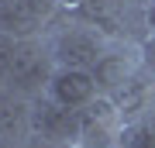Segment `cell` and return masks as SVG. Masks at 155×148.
<instances>
[{"label": "cell", "instance_id": "obj_1", "mask_svg": "<svg viewBox=\"0 0 155 148\" xmlns=\"http://www.w3.org/2000/svg\"><path fill=\"white\" fill-rule=\"evenodd\" d=\"M45 38L52 45V55H55L59 69H90L93 72V66L104 59V52L110 48V38H104V35H100L93 24H86L83 17H69V14L62 17Z\"/></svg>", "mask_w": 155, "mask_h": 148}, {"label": "cell", "instance_id": "obj_2", "mask_svg": "<svg viewBox=\"0 0 155 148\" xmlns=\"http://www.w3.org/2000/svg\"><path fill=\"white\" fill-rule=\"evenodd\" d=\"M145 4L148 0H86V7L76 17L93 24L104 38L127 41V45H145Z\"/></svg>", "mask_w": 155, "mask_h": 148}, {"label": "cell", "instance_id": "obj_3", "mask_svg": "<svg viewBox=\"0 0 155 148\" xmlns=\"http://www.w3.org/2000/svg\"><path fill=\"white\" fill-rule=\"evenodd\" d=\"M55 69L59 66H55V55H52L48 38H21L7 86L17 90V93H24L28 100H38V97L48 93V83L55 76Z\"/></svg>", "mask_w": 155, "mask_h": 148}, {"label": "cell", "instance_id": "obj_4", "mask_svg": "<svg viewBox=\"0 0 155 148\" xmlns=\"http://www.w3.org/2000/svg\"><path fill=\"white\" fill-rule=\"evenodd\" d=\"M141 76H145L141 45H127V41H110L104 59L93 66V79L100 86V97H107V100H121Z\"/></svg>", "mask_w": 155, "mask_h": 148}, {"label": "cell", "instance_id": "obj_5", "mask_svg": "<svg viewBox=\"0 0 155 148\" xmlns=\"http://www.w3.org/2000/svg\"><path fill=\"white\" fill-rule=\"evenodd\" d=\"M35 145L45 148H76L79 145V110L55 104L52 97H38L31 107Z\"/></svg>", "mask_w": 155, "mask_h": 148}, {"label": "cell", "instance_id": "obj_6", "mask_svg": "<svg viewBox=\"0 0 155 148\" xmlns=\"http://www.w3.org/2000/svg\"><path fill=\"white\" fill-rule=\"evenodd\" d=\"M59 0H17L11 7H0V31L14 38H45L62 21Z\"/></svg>", "mask_w": 155, "mask_h": 148}, {"label": "cell", "instance_id": "obj_7", "mask_svg": "<svg viewBox=\"0 0 155 148\" xmlns=\"http://www.w3.org/2000/svg\"><path fill=\"white\" fill-rule=\"evenodd\" d=\"M124 134V114L114 100L100 97L79 110V145L86 148H117Z\"/></svg>", "mask_w": 155, "mask_h": 148}, {"label": "cell", "instance_id": "obj_8", "mask_svg": "<svg viewBox=\"0 0 155 148\" xmlns=\"http://www.w3.org/2000/svg\"><path fill=\"white\" fill-rule=\"evenodd\" d=\"M31 107L35 100L11 86H0V148H35Z\"/></svg>", "mask_w": 155, "mask_h": 148}, {"label": "cell", "instance_id": "obj_9", "mask_svg": "<svg viewBox=\"0 0 155 148\" xmlns=\"http://www.w3.org/2000/svg\"><path fill=\"white\" fill-rule=\"evenodd\" d=\"M45 97H52L69 110H86L93 100H100V86L90 69H55Z\"/></svg>", "mask_w": 155, "mask_h": 148}, {"label": "cell", "instance_id": "obj_10", "mask_svg": "<svg viewBox=\"0 0 155 148\" xmlns=\"http://www.w3.org/2000/svg\"><path fill=\"white\" fill-rule=\"evenodd\" d=\"M117 148H155V107L124 124V134H121Z\"/></svg>", "mask_w": 155, "mask_h": 148}, {"label": "cell", "instance_id": "obj_11", "mask_svg": "<svg viewBox=\"0 0 155 148\" xmlns=\"http://www.w3.org/2000/svg\"><path fill=\"white\" fill-rule=\"evenodd\" d=\"M17 45H21V38H14V35L0 31V86H7V79H11V69H14Z\"/></svg>", "mask_w": 155, "mask_h": 148}, {"label": "cell", "instance_id": "obj_12", "mask_svg": "<svg viewBox=\"0 0 155 148\" xmlns=\"http://www.w3.org/2000/svg\"><path fill=\"white\" fill-rule=\"evenodd\" d=\"M141 59H145V72L155 79V38H148L141 45Z\"/></svg>", "mask_w": 155, "mask_h": 148}, {"label": "cell", "instance_id": "obj_13", "mask_svg": "<svg viewBox=\"0 0 155 148\" xmlns=\"http://www.w3.org/2000/svg\"><path fill=\"white\" fill-rule=\"evenodd\" d=\"M145 31H148V38H155V0L145 4ZM145 38V41H148Z\"/></svg>", "mask_w": 155, "mask_h": 148}, {"label": "cell", "instance_id": "obj_14", "mask_svg": "<svg viewBox=\"0 0 155 148\" xmlns=\"http://www.w3.org/2000/svg\"><path fill=\"white\" fill-rule=\"evenodd\" d=\"M59 4H62V14L76 17V14H79V11H83V7H86V0H59Z\"/></svg>", "mask_w": 155, "mask_h": 148}, {"label": "cell", "instance_id": "obj_15", "mask_svg": "<svg viewBox=\"0 0 155 148\" xmlns=\"http://www.w3.org/2000/svg\"><path fill=\"white\" fill-rule=\"evenodd\" d=\"M76 148H86V145H76Z\"/></svg>", "mask_w": 155, "mask_h": 148}]
</instances>
